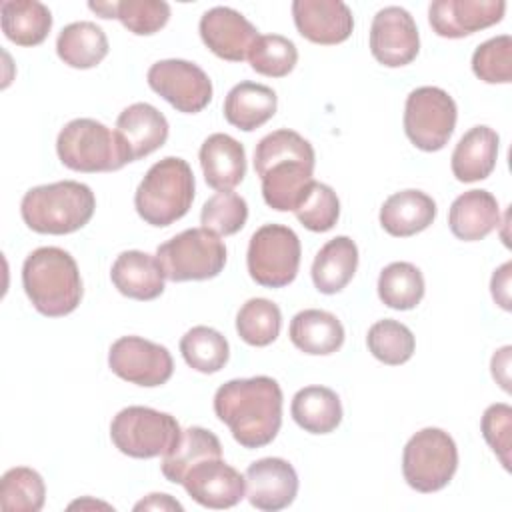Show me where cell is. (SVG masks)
Masks as SVG:
<instances>
[{
    "mask_svg": "<svg viewBox=\"0 0 512 512\" xmlns=\"http://www.w3.org/2000/svg\"><path fill=\"white\" fill-rule=\"evenodd\" d=\"M314 164V148L298 132L282 128L266 134L254 148L264 202L272 210L294 212L316 182Z\"/></svg>",
    "mask_w": 512,
    "mask_h": 512,
    "instance_id": "6da1fadb",
    "label": "cell"
},
{
    "mask_svg": "<svg viewBox=\"0 0 512 512\" xmlns=\"http://www.w3.org/2000/svg\"><path fill=\"white\" fill-rule=\"evenodd\" d=\"M214 414L242 448H262L280 432L282 388L270 376L228 380L214 394Z\"/></svg>",
    "mask_w": 512,
    "mask_h": 512,
    "instance_id": "7a4b0ae2",
    "label": "cell"
},
{
    "mask_svg": "<svg viewBox=\"0 0 512 512\" xmlns=\"http://www.w3.org/2000/svg\"><path fill=\"white\" fill-rule=\"evenodd\" d=\"M22 286L32 306L48 318L74 312L82 300L78 264L70 252L58 246H42L26 256Z\"/></svg>",
    "mask_w": 512,
    "mask_h": 512,
    "instance_id": "3957f363",
    "label": "cell"
},
{
    "mask_svg": "<svg viewBox=\"0 0 512 512\" xmlns=\"http://www.w3.org/2000/svg\"><path fill=\"white\" fill-rule=\"evenodd\" d=\"M96 210L90 186L76 180H60L30 188L20 202L24 224L38 234H72L84 228Z\"/></svg>",
    "mask_w": 512,
    "mask_h": 512,
    "instance_id": "277c9868",
    "label": "cell"
},
{
    "mask_svg": "<svg viewBox=\"0 0 512 512\" xmlns=\"http://www.w3.org/2000/svg\"><path fill=\"white\" fill-rule=\"evenodd\" d=\"M194 200V174L186 160L166 156L152 164L134 194L138 216L150 226H170L188 214Z\"/></svg>",
    "mask_w": 512,
    "mask_h": 512,
    "instance_id": "5b68a950",
    "label": "cell"
},
{
    "mask_svg": "<svg viewBox=\"0 0 512 512\" xmlns=\"http://www.w3.org/2000/svg\"><path fill=\"white\" fill-rule=\"evenodd\" d=\"M60 162L74 172H114L126 166L128 154L116 130L94 118L70 120L56 138Z\"/></svg>",
    "mask_w": 512,
    "mask_h": 512,
    "instance_id": "8992f818",
    "label": "cell"
},
{
    "mask_svg": "<svg viewBox=\"0 0 512 512\" xmlns=\"http://www.w3.org/2000/svg\"><path fill=\"white\" fill-rule=\"evenodd\" d=\"M156 260L166 280H210L224 270L226 246L206 228H188L160 244Z\"/></svg>",
    "mask_w": 512,
    "mask_h": 512,
    "instance_id": "52a82bcc",
    "label": "cell"
},
{
    "mask_svg": "<svg viewBox=\"0 0 512 512\" xmlns=\"http://www.w3.org/2000/svg\"><path fill=\"white\" fill-rule=\"evenodd\" d=\"M180 434V424L172 414L148 406L122 408L110 422L112 444L130 458L166 456Z\"/></svg>",
    "mask_w": 512,
    "mask_h": 512,
    "instance_id": "ba28073f",
    "label": "cell"
},
{
    "mask_svg": "<svg viewBox=\"0 0 512 512\" xmlns=\"http://www.w3.org/2000/svg\"><path fill=\"white\" fill-rule=\"evenodd\" d=\"M458 448L442 428H422L404 446L402 474L410 488L422 494L438 492L454 478Z\"/></svg>",
    "mask_w": 512,
    "mask_h": 512,
    "instance_id": "9c48e42d",
    "label": "cell"
},
{
    "mask_svg": "<svg viewBox=\"0 0 512 512\" xmlns=\"http://www.w3.org/2000/svg\"><path fill=\"white\" fill-rule=\"evenodd\" d=\"M300 238L284 224L260 226L248 242L246 266L250 278L266 288H284L300 268Z\"/></svg>",
    "mask_w": 512,
    "mask_h": 512,
    "instance_id": "30bf717a",
    "label": "cell"
},
{
    "mask_svg": "<svg viewBox=\"0 0 512 512\" xmlns=\"http://www.w3.org/2000/svg\"><path fill=\"white\" fill-rule=\"evenodd\" d=\"M456 118L454 98L438 86H420L406 98L404 132L418 150H442L456 128Z\"/></svg>",
    "mask_w": 512,
    "mask_h": 512,
    "instance_id": "8fae6325",
    "label": "cell"
},
{
    "mask_svg": "<svg viewBox=\"0 0 512 512\" xmlns=\"http://www.w3.org/2000/svg\"><path fill=\"white\" fill-rule=\"evenodd\" d=\"M148 86L184 114L202 112L212 100V80L194 62L168 58L148 68Z\"/></svg>",
    "mask_w": 512,
    "mask_h": 512,
    "instance_id": "7c38bea8",
    "label": "cell"
},
{
    "mask_svg": "<svg viewBox=\"0 0 512 512\" xmlns=\"http://www.w3.org/2000/svg\"><path fill=\"white\" fill-rule=\"evenodd\" d=\"M108 366L118 378L144 388L166 384L174 372L168 348L142 336H122L112 342Z\"/></svg>",
    "mask_w": 512,
    "mask_h": 512,
    "instance_id": "4fadbf2b",
    "label": "cell"
},
{
    "mask_svg": "<svg viewBox=\"0 0 512 512\" xmlns=\"http://www.w3.org/2000/svg\"><path fill=\"white\" fill-rule=\"evenodd\" d=\"M420 50V34L412 14L400 6H386L376 12L370 26V52L388 66L410 64Z\"/></svg>",
    "mask_w": 512,
    "mask_h": 512,
    "instance_id": "5bb4252c",
    "label": "cell"
},
{
    "mask_svg": "<svg viewBox=\"0 0 512 512\" xmlns=\"http://www.w3.org/2000/svg\"><path fill=\"white\" fill-rule=\"evenodd\" d=\"M248 502L264 512L288 508L298 494V474L294 466L276 456L252 462L244 472Z\"/></svg>",
    "mask_w": 512,
    "mask_h": 512,
    "instance_id": "9a60e30c",
    "label": "cell"
},
{
    "mask_svg": "<svg viewBox=\"0 0 512 512\" xmlns=\"http://www.w3.org/2000/svg\"><path fill=\"white\" fill-rule=\"evenodd\" d=\"M198 30L206 48L228 62H242L248 58L252 44L260 36L250 20L228 6H214L206 10L200 18Z\"/></svg>",
    "mask_w": 512,
    "mask_h": 512,
    "instance_id": "2e32d148",
    "label": "cell"
},
{
    "mask_svg": "<svg viewBox=\"0 0 512 512\" xmlns=\"http://www.w3.org/2000/svg\"><path fill=\"white\" fill-rule=\"evenodd\" d=\"M504 12V0H434L428 22L442 38H464L498 24Z\"/></svg>",
    "mask_w": 512,
    "mask_h": 512,
    "instance_id": "e0dca14e",
    "label": "cell"
},
{
    "mask_svg": "<svg viewBox=\"0 0 512 512\" xmlns=\"http://www.w3.org/2000/svg\"><path fill=\"white\" fill-rule=\"evenodd\" d=\"M182 486L194 502L212 510L232 508L246 496L244 476L222 458L196 464L184 476Z\"/></svg>",
    "mask_w": 512,
    "mask_h": 512,
    "instance_id": "ac0fdd59",
    "label": "cell"
},
{
    "mask_svg": "<svg viewBox=\"0 0 512 512\" xmlns=\"http://www.w3.org/2000/svg\"><path fill=\"white\" fill-rule=\"evenodd\" d=\"M292 18L300 36L322 46L340 44L354 30L352 10L342 0H294Z\"/></svg>",
    "mask_w": 512,
    "mask_h": 512,
    "instance_id": "d6986e66",
    "label": "cell"
},
{
    "mask_svg": "<svg viewBox=\"0 0 512 512\" xmlns=\"http://www.w3.org/2000/svg\"><path fill=\"white\" fill-rule=\"evenodd\" d=\"M166 116L148 102H136L126 106L116 118V134L124 144L130 162L146 158L162 148L168 140Z\"/></svg>",
    "mask_w": 512,
    "mask_h": 512,
    "instance_id": "ffe728a7",
    "label": "cell"
},
{
    "mask_svg": "<svg viewBox=\"0 0 512 512\" xmlns=\"http://www.w3.org/2000/svg\"><path fill=\"white\" fill-rule=\"evenodd\" d=\"M198 158L206 184L218 192L236 188L246 176V150L230 134H210L202 142Z\"/></svg>",
    "mask_w": 512,
    "mask_h": 512,
    "instance_id": "44dd1931",
    "label": "cell"
},
{
    "mask_svg": "<svg viewBox=\"0 0 512 512\" xmlns=\"http://www.w3.org/2000/svg\"><path fill=\"white\" fill-rule=\"evenodd\" d=\"M114 288L134 300H154L164 292V272L156 260L142 250H124L110 268Z\"/></svg>",
    "mask_w": 512,
    "mask_h": 512,
    "instance_id": "7402d4cb",
    "label": "cell"
},
{
    "mask_svg": "<svg viewBox=\"0 0 512 512\" xmlns=\"http://www.w3.org/2000/svg\"><path fill=\"white\" fill-rule=\"evenodd\" d=\"M448 226L458 240L476 242L500 226L498 200L488 190L460 194L448 210Z\"/></svg>",
    "mask_w": 512,
    "mask_h": 512,
    "instance_id": "603a6c76",
    "label": "cell"
},
{
    "mask_svg": "<svg viewBox=\"0 0 512 512\" xmlns=\"http://www.w3.org/2000/svg\"><path fill=\"white\" fill-rule=\"evenodd\" d=\"M436 202L422 190H400L388 196L380 208L382 228L396 238H408L426 230L436 218Z\"/></svg>",
    "mask_w": 512,
    "mask_h": 512,
    "instance_id": "cb8c5ba5",
    "label": "cell"
},
{
    "mask_svg": "<svg viewBox=\"0 0 512 512\" xmlns=\"http://www.w3.org/2000/svg\"><path fill=\"white\" fill-rule=\"evenodd\" d=\"M500 138L490 126L478 124L470 128L456 144L450 166L460 182H478L492 174L498 160Z\"/></svg>",
    "mask_w": 512,
    "mask_h": 512,
    "instance_id": "d4e9b609",
    "label": "cell"
},
{
    "mask_svg": "<svg viewBox=\"0 0 512 512\" xmlns=\"http://www.w3.org/2000/svg\"><path fill=\"white\" fill-rule=\"evenodd\" d=\"M288 336L300 352L310 356H328L342 348L344 326L332 312L306 308L290 320Z\"/></svg>",
    "mask_w": 512,
    "mask_h": 512,
    "instance_id": "484cf974",
    "label": "cell"
},
{
    "mask_svg": "<svg viewBox=\"0 0 512 512\" xmlns=\"http://www.w3.org/2000/svg\"><path fill=\"white\" fill-rule=\"evenodd\" d=\"M278 108L276 92L258 82H240L230 88L224 100V118L238 130L252 132L266 124Z\"/></svg>",
    "mask_w": 512,
    "mask_h": 512,
    "instance_id": "4316f807",
    "label": "cell"
},
{
    "mask_svg": "<svg viewBox=\"0 0 512 512\" xmlns=\"http://www.w3.org/2000/svg\"><path fill=\"white\" fill-rule=\"evenodd\" d=\"M358 268V246L348 236L328 240L314 256L312 282L322 294H336L348 286Z\"/></svg>",
    "mask_w": 512,
    "mask_h": 512,
    "instance_id": "83f0119b",
    "label": "cell"
},
{
    "mask_svg": "<svg viewBox=\"0 0 512 512\" xmlns=\"http://www.w3.org/2000/svg\"><path fill=\"white\" fill-rule=\"evenodd\" d=\"M290 414L304 432L330 434L342 422V402L328 386H306L294 394Z\"/></svg>",
    "mask_w": 512,
    "mask_h": 512,
    "instance_id": "f1b7e54d",
    "label": "cell"
},
{
    "mask_svg": "<svg viewBox=\"0 0 512 512\" xmlns=\"http://www.w3.org/2000/svg\"><path fill=\"white\" fill-rule=\"evenodd\" d=\"M4 36L16 46H38L52 28V12L38 0H4L0 4Z\"/></svg>",
    "mask_w": 512,
    "mask_h": 512,
    "instance_id": "f546056e",
    "label": "cell"
},
{
    "mask_svg": "<svg viewBox=\"0 0 512 512\" xmlns=\"http://www.w3.org/2000/svg\"><path fill=\"white\" fill-rule=\"evenodd\" d=\"M222 458V444L218 436L206 428L190 426L182 430L176 446L162 456L160 470L168 482L182 484L184 476L200 462Z\"/></svg>",
    "mask_w": 512,
    "mask_h": 512,
    "instance_id": "4dcf8cb0",
    "label": "cell"
},
{
    "mask_svg": "<svg viewBox=\"0 0 512 512\" xmlns=\"http://www.w3.org/2000/svg\"><path fill=\"white\" fill-rule=\"evenodd\" d=\"M56 54L70 68L88 70L106 58L108 38L104 30L90 20L72 22L60 30L56 38Z\"/></svg>",
    "mask_w": 512,
    "mask_h": 512,
    "instance_id": "1f68e13d",
    "label": "cell"
},
{
    "mask_svg": "<svg viewBox=\"0 0 512 512\" xmlns=\"http://www.w3.org/2000/svg\"><path fill=\"white\" fill-rule=\"evenodd\" d=\"M88 8L100 18H116L136 36H150L162 30L170 20V6L164 0H120L90 2Z\"/></svg>",
    "mask_w": 512,
    "mask_h": 512,
    "instance_id": "d6a6232c",
    "label": "cell"
},
{
    "mask_svg": "<svg viewBox=\"0 0 512 512\" xmlns=\"http://www.w3.org/2000/svg\"><path fill=\"white\" fill-rule=\"evenodd\" d=\"M378 298L392 310H412L424 298V276L410 262H392L378 276Z\"/></svg>",
    "mask_w": 512,
    "mask_h": 512,
    "instance_id": "836d02e7",
    "label": "cell"
},
{
    "mask_svg": "<svg viewBox=\"0 0 512 512\" xmlns=\"http://www.w3.org/2000/svg\"><path fill=\"white\" fill-rule=\"evenodd\" d=\"M180 352L184 362L202 374L220 372L230 358L228 340L210 326L190 328L180 340Z\"/></svg>",
    "mask_w": 512,
    "mask_h": 512,
    "instance_id": "e575fe53",
    "label": "cell"
},
{
    "mask_svg": "<svg viewBox=\"0 0 512 512\" xmlns=\"http://www.w3.org/2000/svg\"><path fill=\"white\" fill-rule=\"evenodd\" d=\"M44 500L46 486L36 470L16 466L4 472L0 480V508L4 512H38Z\"/></svg>",
    "mask_w": 512,
    "mask_h": 512,
    "instance_id": "d590c367",
    "label": "cell"
},
{
    "mask_svg": "<svg viewBox=\"0 0 512 512\" xmlns=\"http://www.w3.org/2000/svg\"><path fill=\"white\" fill-rule=\"evenodd\" d=\"M282 326L280 308L268 298H250L246 300L236 314V332L238 336L256 348L272 344Z\"/></svg>",
    "mask_w": 512,
    "mask_h": 512,
    "instance_id": "8d00e7d4",
    "label": "cell"
},
{
    "mask_svg": "<svg viewBox=\"0 0 512 512\" xmlns=\"http://www.w3.org/2000/svg\"><path fill=\"white\" fill-rule=\"evenodd\" d=\"M366 344L370 354L388 366H400L408 362L416 348L412 330L406 324L392 318L374 322L368 328Z\"/></svg>",
    "mask_w": 512,
    "mask_h": 512,
    "instance_id": "74e56055",
    "label": "cell"
},
{
    "mask_svg": "<svg viewBox=\"0 0 512 512\" xmlns=\"http://www.w3.org/2000/svg\"><path fill=\"white\" fill-rule=\"evenodd\" d=\"M248 62L254 72L268 78L288 76L296 62V44L280 34H260L248 52Z\"/></svg>",
    "mask_w": 512,
    "mask_h": 512,
    "instance_id": "f35d334b",
    "label": "cell"
},
{
    "mask_svg": "<svg viewBox=\"0 0 512 512\" xmlns=\"http://www.w3.org/2000/svg\"><path fill=\"white\" fill-rule=\"evenodd\" d=\"M248 220V204L232 190L216 192L210 196L200 212L202 228L218 234L232 236L244 228Z\"/></svg>",
    "mask_w": 512,
    "mask_h": 512,
    "instance_id": "ab89813d",
    "label": "cell"
},
{
    "mask_svg": "<svg viewBox=\"0 0 512 512\" xmlns=\"http://www.w3.org/2000/svg\"><path fill=\"white\" fill-rule=\"evenodd\" d=\"M472 72L486 84L512 82V38L500 34L482 42L472 54Z\"/></svg>",
    "mask_w": 512,
    "mask_h": 512,
    "instance_id": "60d3db41",
    "label": "cell"
},
{
    "mask_svg": "<svg viewBox=\"0 0 512 512\" xmlns=\"http://www.w3.org/2000/svg\"><path fill=\"white\" fill-rule=\"evenodd\" d=\"M294 214L306 230L328 232L340 218V200L328 184L314 182L308 196L294 210Z\"/></svg>",
    "mask_w": 512,
    "mask_h": 512,
    "instance_id": "b9f144b4",
    "label": "cell"
},
{
    "mask_svg": "<svg viewBox=\"0 0 512 512\" xmlns=\"http://www.w3.org/2000/svg\"><path fill=\"white\" fill-rule=\"evenodd\" d=\"M480 430L488 446L500 458L502 466L510 470V446H512V408L504 402L490 404L480 420Z\"/></svg>",
    "mask_w": 512,
    "mask_h": 512,
    "instance_id": "7bdbcfd3",
    "label": "cell"
},
{
    "mask_svg": "<svg viewBox=\"0 0 512 512\" xmlns=\"http://www.w3.org/2000/svg\"><path fill=\"white\" fill-rule=\"evenodd\" d=\"M510 270H512V264L504 262L498 270H494L490 280L492 298L502 310H510Z\"/></svg>",
    "mask_w": 512,
    "mask_h": 512,
    "instance_id": "ee69618b",
    "label": "cell"
},
{
    "mask_svg": "<svg viewBox=\"0 0 512 512\" xmlns=\"http://www.w3.org/2000/svg\"><path fill=\"white\" fill-rule=\"evenodd\" d=\"M510 352L512 348L510 346H504L500 348L494 356H492V376L494 380L502 386L504 392H510V376H508V366H510Z\"/></svg>",
    "mask_w": 512,
    "mask_h": 512,
    "instance_id": "f6af8a7d",
    "label": "cell"
},
{
    "mask_svg": "<svg viewBox=\"0 0 512 512\" xmlns=\"http://www.w3.org/2000/svg\"><path fill=\"white\" fill-rule=\"evenodd\" d=\"M134 510H180L182 512V504L178 500H174L170 494H148L144 500H140Z\"/></svg>",
    "mask_w": 512,
    "mask_h": 512,
    "instance_id": "bcb514c9",
    "label": "cell"
}]
</instances>
